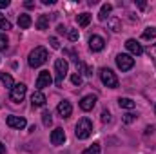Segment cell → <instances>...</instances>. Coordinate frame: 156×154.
Instances as JSON below:
<instances>
[{"label": "cell", "mask_w": 156, "mask_h": 154, "mask_svg": "<svg viewBox=\"0 0 156 154\" xmlns=\"http://www.w3.org/2000/svg\"><path fill=\"white\" fill-rule=\"evenodd\" d=\"M26 7H35V2H31V0H27V2H26Z\"/></svg>", "instance_id": "36"}, {"label": "cell", "mask_w": 156, "mask_h": 154, "mask_svg": "<svg viewBox=\"0 0 156 154\" xmlns=\"http://www.w3.org/2000/svg\"><path fill=\"white\" fill-rule=\"evenodd\" d=\"M134 118H136L134 114L127 113V114H123V121H125V123H133V121H134Z\"/></svg>", "instance_id": "29"}, {"label": "cell", "mask_w": 156, "mask_h": 154, "mask_svg": "<svg viewBox=\"0 0 156 154\" xmlns=\"http://www.w3.org/2000/svg\"><path fill=\"white\" fill-rule=\"evenodd\" d=\"M42 4H44V5H53L55 0H42Z\"/></svg>", "instance_id": "35"}, {"label": "cell", "mask_w": 156, "mask_h": 154, "mask_svg": "<svg viewBox=\"0 0 156 154\" xmlns=\"http://www.w3.org/2000/svg\"><path fill=\"white\" fill-rule=\"evenodd\" d=\"M49 44H51L53 49H60V42H58L56 37H51V38H49Z\"/></svg>", "instance_id": "27"}, {"label": "cell", "mask_w": 156, "mask_h": 154, "mask_svg": "<svg viewBox=\"0 0 156 154\" xmlns=\"http://www.w3.org/2000/svg\"><path fill=\"white\" fill-rule=\"evenodd\" d=\"M102 121H104V123L111 121V114H109V111H104V113H102Z\"/></svg>", "instance_id": "30"}, {"label": "cell", "mask_w": 156, "mask_h": 154, "mask_svg": "<svg viewBox=\"0 0 156 154\" xmlns=\"http://www.w3.org/2000/svg\"><path fill=\"white\" fill-rule=\"evenodd\" d=\"M0 29H11V22L9 20H5V18H2V15H0Z\"/></svg>", "instance_id": "24"}, {"label": "cell", "mask_w": 156, "mask_h": 154, "mask_svg": "<svg viewBox=\"0 0 156 154\" xmlns=\"http://www.w3.org/2000/svg\"><path fill=\"white\" fill-rule=\"evenodd\" d=\"M26 93H27V87H26L24 83H16V85L11 89V94H9V98H11L15 103H20V102L24 100Z\"/></svg>", "instance_id": "6"}, {"label": "cell", "mask_w": 156, "mask_h": 154, "mask_svg": "<svg viewBox=\"0 0 156 154\" xmlns=\"http://www.w3.org/2000/svg\"><path fill=\"white\" fill-rule=\"evenodd\" d=\"M71 82H73L75 85H80V83H82V76H80L78 73H75V75H71Z\"/></svg>", "instance_id": "28"}, {"label": "cell", "mask_w": 156, "mask_h": 154, "mask_svg": "<svg viewBox=\"0 0 156 154\" xmlns=\"http://www.w3.org/2000/svg\"><path fill=\"white\" fill-rule=\"evenodd\" d=\"M136 5H138L140 9H145V5H147V4H145L144 0H138V2H136Z\"/></svg>", "instance_id": "33"}, {"label": "cell", "mask_w": 156, "mask_h": 154, "mask_svg": "<svg viewBox=\"0 0 156 154\" xmlns=\"http://www.w3.org/2000/svg\"><path fill=\"white\" fill-rule=\"evenodd\" d=\"M18 26L22 29H27L31 26V16L29 15H18Z\"/></svg>", "instance_id": "18"}, {"label": "cell", "mask_w": 156, "mask_h": 154, "mask_svg": "<svg viewBox=\"0 0 156 154\" xmlns=\"http://www.w3.org/2000/svg\"><path fill=\"white\" fill-rule=\"evenodd\" d=\"M47 27H49V16H47V15H42L38 20H37V29L44 31V29H47Z\"/></svg>", "instance_id": "19"}, {"label": "cell", "mask_w": 156, "mask_h": 154, "mask_svg": "<svg viewBox=\"0 0 156 154\" xmlns=\"http://www.w3.org/2000/svg\"><path fill=\"white\" fill-rule=\"evenodd\" d=\"M53 83V78H51V73L49 71H40L38 78H37V87H38V91L42 89H45V87H49Z\"/></svg>", "instance_id": "8"}, {"label": "cell", "mask_w": 156, "mask_h": 154, "mask_svg": "<svg viewBox=\"0 0 156 154\" xmlns=\"http://www.w3.org/2000/svg\"><path fill=\"white\" fill-rule=\"evenodd\" d=\"M142 38H144V40H153V38H156V27H147V29L142 33Z\"/></svg>", "instance_id": "21"}, {"label": "cell", "mask_w": 156, "mask_h": 154, "mask_svg": "<svg viewBox=\"0 0 156 154\" xmlns=\"http://www.w3.org/2000/svg\"><path fill=\"white\" fill-rule=\"evenodd\" d=\"M154 113H156V107H154Z\"/></svg>", "instance_id": "38"}, {"label": "cell", "mask_w": 156, "mask_h": 154, "mask_svg": "<svg viewBox=\"0 0 156 154\" xmlns=\"http://www.w3.org/2000/svg\"><path fill=\"white\" fill-rule=\"evenodd\" d=\"M116 65L122 71H131L134 67V58L131 54H125V53H120L116 56Z\"/></svg>", "instance_id": "5"}, {"label": "cell", "mask_w": 156, "mask_h": 154, "mask_svg": "<svg viewBox=\"0 0 156 154\" xmlns=\"http://www.w3.org/2000/svg\"><path fill=\"white\" fill-rule=\"evenodd\" d=\"M111 11H113V5H111V4H104L102 9H100V13H98V20H105Z\"/></svg>", "instance_id": "15"}, {"label": "cell", "mask_w": 156, "mask_h": 154, "mask_svg": "<svg viewBox=\"0 0 156 154\" xmlns=\"http://www.w3.org/2000/svg\"><path fill=\"white\" fill-rule=\"evenodd\" d=\"M45 60H47V49L45 47H35L29 53V58H27V62H29V65L33 69L35 67H40L42 64H45Z\"/></svg>", "instance_id": "1"}, {"label": "cell", "mask_w": 156, "mask_h": 154, "mask_svg": "<svg viewBox=\"0 0 156 154\" xmlns=\"http://www.w3.org/2000/svg\"><path fill=\"white\" fill-rule=\"evenodd\" d=\"M83 154H100V143H93L91 147H87Z\"/></svg>", "instance_id": "22"}, {"label": "cell", "mask_w": 156, "mask_h": 154, "mask_svg": "<svg viewBox=\"0 0 156 154\" xmlns=\"http://www.w3.org/2000/svg\"><path fill=\"white\" fill-rule=\"evenodd\" d=\"M7 44H9L7 42V37L5 35H0V51H5L7 49Z\"/></svg>", "instance_id": "25"}, {"label": "cell", "mask_w": 156, "mask_h": 154, "mask_svg": "<svg viewBox=\"0 0 156 154\" xmlns=\"http://www.w3.org/2000/svg\"><path fill=\"white\" fill-rule=\"evenodd\" d=\"M67 69H69V65H67V62H66L64 58H58V60L55 62V71H56V80H55V83H56L58 87H62L64 78L67 75Z\"/></svg>", "instance_id": "3"}, {"label": "cell", "mask_w": 156, "mask_h": 154, "mask_svg": "<svg viewBox=\"0 0 156 154\" xmlns=\"http://www.w3.org/2000/svg\"><path fill=\"white\" fill-rule=\"evenodd\" d=\"M45 102H47V100H45V96H44L42 91H37V93L31 94V103H33V107H44Z\"/></svg>", "instance_id": "14"}, {"label": "cell", "mask_w": 156, "mask_h": 154, "mask_svg": "<svg viewBox=\"0 0 156 154\" xmlns=\"http://www.w3.org/2000/svg\"><path fill=\"white\" fill-rule=\"evenodd\" d=\"M67 35H69V40H71V42H76L78 37H80L78 29H69V33H67Z\"/></svg>", "instance_id": "26"}, {"label": "cell", "mask_w": 156, "mask_h": 154, "mask_svg": "<svg viewBox=\"0 0 156 154\" xmlns=\"http://www.w3.org/2000/svg\"><path fill=\"white\" fill-rule=\"evenodd\" d=\"M42 121H44L45 127H49V125L53 123V118H51V113H49V111H44V114H42Z\"/></svg>", "instance_id": "23"}, {"label": "cell", "mask_w": 156, "mask_h": 154, "mask_svg": "<svg viewBox=\"0 0 156 154\" xmlns=\"http://www.w3.org/2000/svg\"><path fill=\"white\" fill-rule=\"evenodd\" d=\"M9 5V0H0V9L2 7H7Z\"/></svg>", "instance_id": "34"}, {"label": "cell", "mask_w": 156, "mask_h": 154, "mask_svg": "<svg viewBox=\"0 0 156 154\" xmlns=\"http://www.w3.org/2000/svg\"><path fill=\"white\" fill-rule=\"evenodd\" d=\"M89 47H91V51H102L105 47V40L98 35H93L89 38Z\"/></svg>", "instance_id": "13"}, {"label": "cell", "mask_w": 156, "mask_h": 154, "mask_svg": "<svg viewBox=\"0 0 156 154\" xmlns=\"http://www.w3.org/2000/svg\"><path fill=\"white\" fill-rule=\"evenodd\" d=\"M0 154H5V145L4 143H0Z\"/></svg>", "instance_id": "37"}, {"label": "cell", "mask_w": 156, "mask_h": 154, "mask_svg": "<svg viewBox=\"0 0 156 154\" xmlns=\"http://www.w3.org/2000/svg\"><path fill=\"white\" fill-rule=\"evenodd\" d=\"M125 47L134 54V56H140L142 53H144V47H142V44L138 42V40H134V38H129L127 42H125Z\"/></svg>", "instance_id": "9"}, {"label": "cell", "mask_w": 156, "mask_h": 154, "mask_svg": "<svg viewBox=\"0 0 156 154\" xmlns=\"http://www.w3.org/2000/svg\"><path fill=\"white\" fill-rule=\"evenodd\" d=\"M5 123H7L11 129H18V131H20V129H24V127L27 125L26 118H22V116H13V114L5 118Z\"/></svg>", "instance_id": "7"}, {"label": "cell", "mask_w": 156, "mask_h": 154, "mask_svg": "<svg viewBox=\"0 0 156 154\" xmlns=\"http://www.w3.org/2000/svg\"><path fill=\"white\" fill-rule=\"evenodd\" d=\"M0 80H2V83H4L5 87H9V89H13V87H15V82H13V78L9 76L7 73H2V71H0Z\"/></svg>", "instance_id": "20"}, {"label": "cell", "mask_w": 156, "mask_h": 154, "mask_svg": "<svg viewBox=\"0 0 156 154\" xmlns=\"http://www.w3.org/2000/svg\"><path fill=\"white\" fill-rule=\"evenodd\" d=\"M111 26H113V31H120V24H118V20H111Z\"/></svg>", "instance_id": "32"}, {"label": "cell", "mask_w": 156, "mask_h": 154, "mask_svg": "<svg viewBox=\"0 0 156 154\" xmlns=\"http://www.w3.org/2000/svg\"><path fill=\"white\" fill-rule=\"evenodd\" d=\"M76 22H78V26H82V27L89 26V22H91V15H89V13H82V15H76Z\"/></svg>", "instance_id": "17"}, {"label": "cell", "mask_w": 156, "mask_h": 154, "mask_svg": "<svg viewBox=\"0 0 156 154\" xmlns=\"http://www.w3.org/2000/svg\"><path fill=\"white\" fill-rule=\"evenodd\" d=\"M91 132H93V123H91V120H89V118H82L76 123V131H75L76 138L78 140H87V138L91 136Z\"/></svg>", "instance_id": "2"}, {"label": "cell", "mask_w": 156, "mask_h": 154, "mask_svg": "<svg viewBox=\"0 0 156 154\" xmlns=\"http://www.w3.org/2000/svg\"><path fill=\"white\" fill-rule=\"evenodd\" d=\"M64 142H66V132H64V129H55L53 132H51V143L53 145H64Z\"/></svg>", "instance_id": "11"}, {"label": "cell", "mask_w": 156, "mask_h": 154, "mask_svg": "<svg viewBox=\"0 0 156 154\" xmlns=\"http://www.w3.org/2000/svg\"><path fill=\"white\" fill-rule=\"evenodd\" d=\"M118 105H120L122 109H134V107H136V103H134L131 98H118Z\"/></svg>", "instance_id": "16"}, {"label": "cell", "mask_w": 156, "mask_h": 154, "mask_svg": "<svg viewBox=\"0 0 156 154\" xmlns=\"http://www.w3.org/2000/svg\"><path fill=\"white\" fill-rule=\"evenodd\" d=\"M100 80H102V83H104L105 87H111V89H116V87H118L116 75H115L111 69H107V67L100 69Z\"/></svg>", "instance_id": "4"}, {"label": "cell", "mask_w": 156, "mask_h": 154, "mask_svg": "<svg viewBox=\"0 0 156 154\" xmlns=\"http://www.w3.org/2000/svg\"><path fill=\"white\" fill-rule=\"evenodd\" d=\"M56 111H58V114L62 116V118H69L71 113H73V105H71V102L64 100V102H60V103H58Z\"/></svg>", "instance_id": "12"}, {"label": "cell", "mask_w": 156, "mask_h": 154, "mask_svg": "<svg viewBox=\"0 0 156 154\" xmlns=\"http://www.w3.org/2000/svg\"><path fill=\"white\" fill-rule=\"evenodd\" d=\"M94 105H96V96L94 94H87L80 100V109L82 111H91Z\"/></svg>", "instance_id": "10"}, {"label": "cell", "mask_w": 156, "mask_h": 154, "mask_svg": "<svg viewBox=\"0 0 156 154\" xmlns=\"http://www.w3.org/2000/svg\"><path fill=\"white\" fill-rule=\"evenodd\" d=\"M149 54L153 56V60H154V64H156V44L151 47V49H149Z\"/></svg>", "instance_id": "31"}]
</instances>
